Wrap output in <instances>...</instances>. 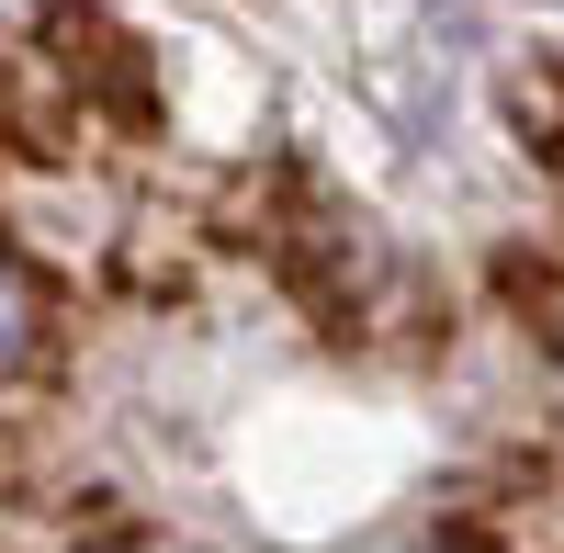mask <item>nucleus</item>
Masks as SVG:
<instances>
[{
  "mask_svg": "<svg viewBox=\"0 0 564 553\" xmlns=\"http://www.w3.org/2000/svg\"><path fill=\"white\" fill-rule=\"evenodd\" d=\"M34 339H45V294H34L23 260H0V373H23Z\"/></svg>",
  "mask_w": 564,
  "mask_h": 553,
  "instance_id": "nucleus-1",
  "label": "nucleus"
}]
</instances>
